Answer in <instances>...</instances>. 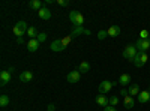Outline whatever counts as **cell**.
Instances as JSON below:
<instances>
[{"label": "cell", "instance_id": "6da1fadb", "mask_svg": "<svg viewBox=\"0 0 150 111\" xmlns=\"http://www.w3.org/2000/svg\"><path fill=\"white\" fill-rule=\"evenodd\" d=\"M137 53H138V50H137L135 45H126V47L123 48V51H122V56L126 59V60H129V62H134Z\"/></svg>", "mask_w": 150, "mask_h": 111}, {"label": "cell", "instance_id": "7a4b0ae2", "mask_svg": "<svg viewBox=\"0 0 150 111\" xmlns=\"http://www.w3.org/2000/svg\"><path fill=\"white\" fill-rule=\"evenodd\" d=\"M27 30H29V26H27L26 21H18L14 26V29H12V32H14V35L17 36V38L24 36V33H27Z\"/></svg>", "mask_w": 150, "mask_h": 111}, {"label": "cell", "instance_id": "3957f363", "mask_svg": "<svg viewBox=\"0 0 150 111\" xmlns=\"http://www.w3.org/2000/svg\"><path fill=\"white\" fill-rule=\"evenodd\" d=\"M149 54L147 53H137V56H135V59H134V62H132V63L137 66V68H143L146 63H147V60H149Z\"/></svg>", "mask_w": 150, "mask_h": 111}, {"label": "cell", "instance_id": "277c9868", "mask_svg": "<svg viewBox=\"0 0 150 111\" xmlns=\"http://www.w3.org/2000/svg\"><path fill=\"white\" fill-rule=\"evenodd\" d=\"M114 86H117V81H102L101 84H99V93H101V95H104V93H108L112 87H114Z\"/></svg>", "mask_w": 150, "mask_h": 111}, {"label": "cell", "instance_id": "5b68a950", "mask_svg": "<svg viewBox=\"0 0 150 111\" xmlns=\"http://www.w3.org/2000/svg\"><path fill=\"white\" fill-rule=\"evenodd\" d=\"M135 47L140 53H147V51H150V39H146V41L138 39L135 42Z\"/></svg>", "mask_w": 150, "mask_h": 111}, {"label": "cell", "instance_id": "8992f818", "mask_svg": "<svg viewBox=\"0 0 150 111\" xmlns=\"http://www.w3.org/2000/svg\"><path fill=\"white\" fill-rule=\"evenodd\" d=\"M66 80H68V83H71V84H75V83H78L80 80H81V72L78 71V69H74V71H71L68 75H66Z\"/></svg>", "mask_w": 150, "mask_h": 111}, {"label": "cell", "instance_id": "52a82bcc", "mask_svg": "<svg viewBox=\"0 0 150 111\" xmlns=\"http://www.w3.org/2000/svg\"><path fill=\"white\" fill-rule=\"evenodd\" d=\"M50 48H51V51H57V53H60V51H63L66 47L63 45V42H62V39H56V41H53V42H51V45H50Z\"/></svg>", "mask_w": 150, "mask_h": 111}, {"label": "cell", "instance_id": "ba28073f", "mask_svg": "<svg viewBox=\"0 0 150 111\" xmlns=\"http://www.w3.org/2000/svg\"><path fill=\"white\" fill-rule=\"evenodd\" d=\"M137 101H138L140 104H146L150 101V92L149 90H141L140 95L137 96Z\"/></svg>", "mask_w": 150, "mask_h": 111}, {"label": "cell", "instance_id": "9c48e42d", "mask_svg": "<svg viewBox=\"0 0 150 111\" xmlns=\"http://www.w3.org/2000/svg\"><path fill=\"white\" fill-rule=\"evenodd\" d=\"M11 78H12V74L9 71H2L0 72V84L2 86H6L11 81Z\"/></svg>", "mask_w": 150, "mask_h": 111}, {"label": "cell", "instance_id": "30bf717a", "mask_svg": "<svg viewBox=\"0 0 150 111\" xmlns=\"http://www.w3.org/2000/svg\"><path fill=\"white\" fill-rule=\"evenodd\" d=\"M39 47H41V42L38 41V39H30V41L27 42V50H29L30 53L38 51V50H39Z\"/></svg>", "mask_w": 150, "mask_h": 111}, {"label": "cell", "instance_id": "8fae6325", "mask_svg": "<svg viewBox=\"0 0 150 111\" xmlns=\"http://www.w3.org/2000/svg\"><path fill=\"white\" fill-rule=\"evenodd\" d=\"M33 80V72H30V71H23L21 74H20V81L21 83H30Z\"/></svg>", "mask_w": 150, "mask_h": 111}, {"label": "cell", "instance_id": "7c38bea8", "mask_svg": "<svg viewBox=\"0 0 150 111\" xmlns=\"http://www.w3.org/2000/svg\"><path fill=\"white\" fill-rule=\"evenodd\" d=\"M96 104L105 108V107L110 105V98H107L105 95H101V93H99V95L96 96Z\"/></svg>", "mask_w": 150, "mask_h": 111}, {"label": "cell", "instance_id": "4fadbf2b", "mask_svg": "<svg viewBox=\"0 0 150 111\" xmlns=\"http://www.w3.org/2000/svg\"><path fill=\"white\" fill-rule=\"evenodd\" d=\"M38 15H39V18L41 20H50L51 18V11H50L48 8H42V9H39L38 11Z\"/></svg>", "mask_w": 150, "mask_h": 111}, {"label": "cell", "instance_id": "5bb4252c", "mask_svg": "<svg viewBox=\"0 0 150 111\" xmlns=\"http://www.w3.org/2000/svg\"><path fill=\"white\" fill-rule=\"evenodd\" d=\"M119 84L123 86V87L125 86H129L131 84V75L129 74H122V75L119 77Z\"/></svg>", "mask_w": 150, "mask_h": 111}, {"label": "cell", "instance_id": "9a60e30c", "mask_svg": "<svg viewBox=\"0 0 150 111\" xmlns=\"http://www.w3.org/2000/svg\"><path fill=\"white\" fill-rule=\"evenodd\" d=\"M120 27L119 26H111L108 30H107V33H108V36H110V38H117V36L120 35Z\"/></svg>", "mask_w": 150, "mask_h": 111}, {"label": "cell", "instance_id": "2e32d148", "mask_svg": "<svg viewBox=\"0 0 150 111\" xmlns=\"http://www.w3.org/2000/svg\"><path fill=\"white\" fill-rule=\"evenodd\" d=\"M128 93H129V96H138L140 95V86L138 84H131L129 86V89H128Z\"/></svg>", "mask_w": 150, "mask_h": 111}, {"label": "cell", "instance_id": "e0dca14e", "mask_svg": "<svg viewBox=\"0 0 150 111\" xmlns=\"http://www.w3.org/2000/svg\"><path fill=\"white\" fill-rule=\"evenodd\" d=\"M123 105H125V108H126V110L134 108V105H135L134 98H132V96H126V98H123Z\"/></svg>", "mask_w": 150, "mask_h": 111}, {"label": "cell", "instance_id": "ac0fdd59", "mask_svg": "<svg viewBox=\"0 0 150 111\" xmlns=\"http://www.w3.org/2000/svg\"><path fill=\"white\" fill-rule=\"evenodd\" d=\"M74 24H75V27H83V24H84V17L81 15V12H78V11H77V15H75Z\"/></svg>", "mask_w": 150, "mask_h": 111}, {"label": "cell", "instance_id": "d6986e66", "mask_svg": "<svg viewBox=\"0 0 150 111\" xmlns=\"http://www.w3.org/2000/svg\"><path fill=\"white\" fill-rule=\"evenodd\" d=\"M29 8H30V9L39 11V9H42L44 6H42V2H41V0H30V2H29Z\"/></svg>", "mask_w": 150, "mask_h": 111}, {"label": "cell", "instance_id": "ffe728a7", "mask_svg": "<svg viewBox=\"0 0 150 111\" xmlns=\"http://www.w3.org/2000/svg\"><path fill=\"white\" fill-rule=\"evenodd\" d=\"M78 71L81 72V74H86V72H89L90 71V63H89V62H81V63H80V66H78Z\"/></svg>", "mask_w": 150, "mask_h": 111}, {"label": "cell", "instance_id": "44dd1931", "mask_svg": "<svg viewBox=\"0 0 150 111\" xmlns=\"http://www.w3.org/2000/svg\"><path fill=\"white\" fill-rule=\"evenodd\" d=\"M27 35L30 36V39H36L38 38V29L35 27V26H32V27H29V30H27Z\"/></svg>", "mask_w": 150, "mask_h": 111}, {"label": "cell", "instance_id": "7402d4cb", "mask_svg": "<svg viewBox=\"0 0 150 111\" xmlns=\"http://www.w3.org/2000/svg\"><path fill=\"white\" fill-rule=\"evenodd\" d=\"M8 105H9V96L8 95H2V96H0V107L5 108Z\"/></svg>", "mask_w": 150, "mask_h": 111}, {"label": "cell", "instance_id": "603a6c76", "mask_svg": "<svg viewBox=\"0 0 150 111\" xmlns=\"http://www.w3.org/2000/svg\"><path fill=\"white\" fill-rule=\"evenodd\" d=\"M140 39H143V41L150 39V33H149V30H147V29H143V30L140 32Z\"/></svg>", "mask_w": 150, "mask_h": 111}, {"label": "cell", "instance_id": "cb8c5ba5", "mask_svg": "<svg viewBox=\"0 0 150 111\" xmlns=\"http://www.w3.org/2000/svg\"><path fill=\"white\" fill-rule=\"evenodd\" d=\"M119 101H120V99H119L117 95L111 96V98H110V105H111V107H116V105H119Z\"/></svg>", "mask_w": 150, "mask_h": 111}, {"label": "cell", "instance_id": "d4e9b609", "mask_svg": "<svg viewBox=\"0 0 150 111\" xmlns=\"http://www.w3.org/2000/svg\"><path fill=\"white\" fill-rule=\"evenodd\" d=\"M107 36H108L107 30H99V32H98V39H99V41H102V39H105Z\"/></svg>", "mask_w": 150, "mask_h": 111}, {"label": "cell", "instance_id": "484cf974", "mask_svg": "<svg viewBox=\"0 0 150 111\" xmlns=\"http://www.w3.org/2000/svg\"><path fill=\"white\" fill-rule=\"evenodd\" d=\"M47 38H48V35H47V33H39V35H38V38H36V39H38V41H39V42L42 44V42H45V41H47Z\"/></svg>", "mask_w": 150, "mask_h": 111}, {"label": "cell", "instance_id": "4316f807", "mask_svg": "<svg viewBox=\"0 0 150 111\" xmlns=\"http://www.w3.org/2000/svg\"><path fill=\"white\" fill-rule=\"evenodd\" d=\"M72 38H74V35H72V33H71L69 36H66V38H63V39H62V42H63V45H65V47H68V44H69V42L72 41Z\"/></svg>", "mask_w": 150, "mask_h": 111}, {"label": "cell", "instance_id": "83f0119b", "mask_svg": "<svg viewBox=\"0 0 150 111\" xmlns=\"http://www.w3.org/2000/svg\"><path fill=\"white\" fill-rule=\"evenodd\" d=\"M57 5L65 8V6H68V5H69V2H68V0H57Z\"/></svg>", "mask_w": 150, "mask_h": 111}, {"label": "cell", "instance_id": "f1b7e54d", "mask_svg": "<svg viewBox=\"0 0 150 111\" xmlns=\"http://www.w3.org/2000/svg\"><path fill=\"white\" fill-rule=\"evenodd\" d=\"M120 96H123V98H126V96H129L128 90H126V89H122V90H120Z\"/></svg>", "mask_w": 150, "mask_h": 111}, {"label": "cell", "instance_id": "f546056e", "mask_svg": "<svg viewBox=\"0 0 150 111\" xmlns=\"http://www.w3.org/2000/svg\"><path fill=\"white\" fill-rule=\"evenodd\" d=\"M104 111H117V108H116V107L108 105V107H105V108H104Z\"/></svg>", "mask_w": 150, "mask_h": 111}, {"label": "cell", "instance_id": "4dcf8cb0", "mask_svg": "<svg viewBox=\"0 0 150 111\" xmlns=\"http://www.w3.org/2000/svg\"><path fill=\"white\" fill-rule=\"evenodd\" d=\"M47 110H48V111H56V107H54V104H50V105L47 107Z\"/></svg>", "mask_w": 150, "mask_h": 111}, {"label": "cell", "instance_id": "1f68e13d", "mask_svg": "<svg viewBox=\"0 0 150 111\" xmlns=\"http://www.w3.org/2000/svg\"><path fill=\"white\" fill-rule=\"evenodd\" d=\"M17 44H24V38L21 36V38H17Z\"/></svg>", "mask_w": 150, "mask_h": 111}, {"label": "cell", "instance_id": "d6a6232c", "mask_svg": "<svg viewBox=\"0 0 150 111\" xmlns=\"http://www.w3.org/2000/svg\"><path fill=\"white\" fill-rule=\"evenodd\" d=\"M149 56H150V51H149Z\"/></svg>", "mask_w": 150, "mask_h": 111}, {"label": "cell", "instance_id": "836d02e7", "mask_svg": "<svg viewBox=\"0 0 150 111\" xmlns=\"http://www.w3.org/2000/svg\"><path fill=\"white\" fill-rule=\"evenodd\" d=\"M84 111H87V110H84Z\"/></svg>", "mask_w": 150, "mask_h": 111}, {"label": "cell", "instance_id": "e575fe53", "mask_svg": "<svg viewBox=\"0 0 150 111\" xmlns=\"http://www.w3.org/2000/svg\"><path fill=\"white\" fill-rule=\"evenodd\" d=\"M149 92H150V90H149Z\"/></svg>", "mask_w": 150, "mask_h": 111}]
</instances>
